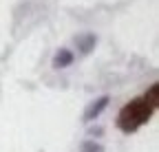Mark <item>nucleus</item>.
I'll list each match as a JSON object with an SVG mask.
<instances>
[{"label":"nucleus","instance_id":"obj_1","mask_svg":"<svg viewBox=\"0 0 159 152\" xmlns=\"http://www.w3.org/2000/svg\"><path fill=\"white\" fill-rule=\"evenodd\" d=\"M155 108L144 99V97H135L133 102H128L117 115V128L124 132V135H130V132H137L144 124L150 121Z\"/></svg>","mask_w":159,"mask_h":152},{"label":"nucleus","instance_id":"obj_2","mask_svg":"<svg viewBox=\"0 0 159 152\" xmlns=\"http://www.w3.org/2000/svg\"><path fill=\"white\" fill-rule=\"evenodd\" d=\"M108 104H111V97H108V95H102V97H97V99L84 110V124H93V121H95V119L108 108Z\"/></svg>","mask_w":159,"mask_h":152},{"label":"nucleus","instance_id":"obj_3","mask_svg":"<svg viewBox=\"0 0 159 152\" xmlns=\"http://www.w3.org/2000/svg\"><path fill=\"white\" fill-rule=\"evenodd\" d=\"M75 44L82 55H89L97 46V35L95 33H80V35H75Z\"/></svg>","mask_w":159,"mask_h":152},{"label":"nucleus","instance_id":"obj_4","mask_svg":"<svg viewBox=\"0 0 159 152\" xmlns=\"http://www.w3.org/2000/svg\"><path fill=\"white\" fill-rule=\"evenodd\" d=\"M73 60H75L73 51H69V49H57L51 64H53V68H66V66L73 64Z\"/></svg>","mask_w":159,"mask_h":152},{"label":"nucleus","instance_id":"obj_5","mask_svg":"<svg viewBox=\"0 0 159 152\" xmlns=\"http://www.w3.org/2000/svg\"><path fill=\"white\" fill-rule=\"evenodd\" d=\"M144 99H146L152 108H157V104H159V82L150 84V88H148L146 95H144Z\"/></svg>","mask_w":159,"mask_h":152},{"label":"nucleus","instance_id":"obj_6","mask_svg":"<svg viewBox=\"0 0 159 152\" xmlns=\"http://www.w3.org/2000/svg\"><path fill=\"white\" fill-rule=\"evenodd\" d=\"M80 152H104V145L97 143L95 139H84L80 143Z\"/></svg>","mask_w":159,"mask_h":152},{"label":"nucleus","instance_id":"obj_7","mask_svg":"<svg viewBox=\"0 0 159 152\" xmlns=\"http://www.w3.org/2000/svg\"><path fill=\"white\" fill-rule=\"evenodd\" d=\"M102 132H104V130L99 128V126H95V128H89V135H91V137H99Z\"/></svg>","mask_w":159,"mask_h":152}]
</instances>
